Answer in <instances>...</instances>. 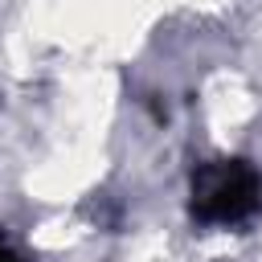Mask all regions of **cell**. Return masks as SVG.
I'll return each mask as SVG.
<instances>
[{
	"mask_svg": "<svg viewBox=\"0 0 262 262\" xmlns=\"http://www.w3.org/2000/svg\"><path fill=\"white\" fill-rule=\"evenodd\" d=\"M262 209V172L250 160H205L188 180V213L201 225H246Z\"/></svg>",
	"mask_w": 262,
	"mask_h": 262,
	"instance_id": "cell-1",
	"label": "cell"
},
{
	"mask_svg": "<svg viewBox=\"0 0 262 262\" xmlns=\"http://www.w3.org/2000/svg\"><path fill=\"white\" fill-rule=\"evenodd\" d=\"M0 262H20V258H16V254H12V250H8L4 242H0Z\"/></svg>",
	"mask_w": 262,
	"mask_h": 262,
	"instance_id": "cell-2",
	"label": "cell"
}]
</instances>
